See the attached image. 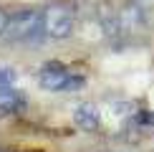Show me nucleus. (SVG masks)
Listing matches in <instances>:
<instances>
[{
	"instance_id": "obj_4",
	"label": "nucleus",
	"mask_w": 154,
	"mask_h": 152,
	"mask_svg": "<svg viewBox=\"0 0 154 152\" xmlns=\"http://www.w3.org/2000/svg\"><path fill=\"white\" fill-rule=\"evenodd\" d=\"M68 76H71V74H68V68L63 66V63L53 61V63H46V66H43L38 81H41V86L46 89V91H63Z\"/></svg>"
},
{
	"instance_id": "obj_7",
	"label": "nucleus",
	"mask_w": 154,
	"mask_h": 152,
	"mask_svg": "<svg viewBox=\"0 0 154 152\" xmlns=\"http://www.w3.org/2000/svg\"><path fill=\"white\" fill-rule=\"evenodd\" d=\"M81 86H83V76H68L63 91H76V89H81Z\"/></svg>"
},
{
	"instance_id": "obj_8",
	"label": "nucleus",
	"mask_w": 154,
	"mask_h": 152,
	"mask_svg": "<svg viewBox=\"0 0 154 152\" xmlns=\"http://www.w3.org/2000/svg\"><path fill=\"white\" fill-rule=\"evenodd\" d=\"M18 109H23V101L10 99L8 104H0V114H10V112H18Z\"/></svg>"
},
{
	"instance_id": "obj_3",
	"label": "nucleus",
	"mask_w": 154,
	"mask_h": 152,
	"mask_svg": "<svg viewBox=\"0 0 154 152\" xmlns=\"http://www.w3.org/2000/svg\"><path fill=\"white\" fill-rule=\"evenodd\" d=\"M116 21H119V33H139V30L146 28V10L139 0L126 3L116 13Z\"/></svg>"
},
{
	"instance_id": "obj_11",
	"label": "nucleus",
	"mask_w": 154,
	"mask_h": 152,
	"mask_svg": "<svg viewBox=\"0 0 154 152\" xmlns=\"http://www.w3.org/2000/svg\"><path fill=\"white\" fill-rule=\"evenodd\" d=\"M144 3H146V0H144Z\"/></svg>"
},
{
	"instance_id": "obj_2",
	"label": "nucleus",
	"mask_w": 154,
	"mask_h": 152,
	"mask_svg": "<svg viewBox=\"0 0 154 152\" xmlns=\"http://www.w3.org/2000/svg\"><path fill=\"white\" fill-rule=\"evenodd\" d=\"M76 28V10L68 3H51L43 8V33L46 38L63 41L73 33Z\"/></svg>"
},
{
	"instance_id": "obj_6",
	"label": "nucleus",
	"mask_w": 154,
	"mask_h": 152,
	"mask_svg": "<svg viewBox=\"0 0 154 152\" xmlns=\"http://www.w3.org/2000/svg\"><path fill=\"white\" fill-rule=\"evenodd\" d=\"M8 23H10V10L0 5V38H3L5 30H8Z\"/></svg>"
},
{
	"instance_id": "obj_9",
	"label": "nucleus",
	"mask_w": 154,
	"mask_h": 152,
	"mask_svg": "<svg viewBox=\"0 0 154 152\" xmlns=\"http://www.w3.org/2000/svg\"><path fill=\"white\" fill-rule=\"evenodd\" d=\"M137 124H154V112H139Z\"/></svg>"
},
{
	"instance_id": "obj_10",
	"label": "nucleus",
	"mask_w": 154,
	"mask_h": 152,
	"mask_svg": "<svg viewBox=\"0 0 154 152\" xmlns=\"http://www.w3.org/2000/svg\"><path fill=\"white\" fill-rule=\"evenodd\" d=\"M15 81V71L13 68H0V84H10Z\"/></svg>"
},
{
	"instance_id": "obj_1",
	"label": "nucleus",
	"mask_w": 154,
	"mask_h": 152,
	"mask_svg": "<svg viewBox=\"0 0 154 152\" xmlns=\"http://www.w3.org/2000/svg\"><path fill=\"white\" fill-rule=\"evenodd\" d=\"M43 8H23L15 15H10L8 30L3 38L8 41H35L43 38Z\"/></svg>"
},
{
	"instance_id": "obj_5",
	"label": "nucleus",
	"mask_w": 154,
	"mask_h": 152,
	"mask_svg": "<svg viewBox=\"0 0 154 152\" xmlns=\"http://www.w3.org/2000/svg\"><path fill=\"white\" fill-rule=\"evenodd\" d=\"M73 122H76V127H81L83 132H94L96 127H99V122H101V114H99V109H96V104H79L73 109Z\"/></svg>"
}]
</instances>
